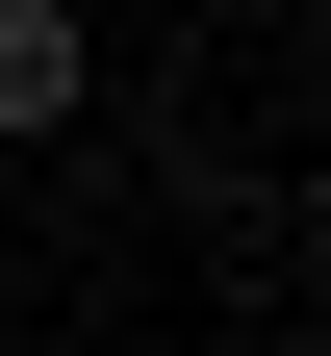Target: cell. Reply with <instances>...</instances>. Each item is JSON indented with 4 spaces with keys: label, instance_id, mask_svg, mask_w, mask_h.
<instances>
[{
    "label": "cell",
    "instance_id": "6da1fadb",
    "mask_svg": "<svg viewBox=\"0 0 331 356\" xmlns=\"http://www.w3.org/2000/svg\"><path fill=\"white\" fill-rule=\"evenodd\" d=\"M77 102H102V51H77V0H0V153H52Z\"/></svg>",
    "mask_w": 331,
    "mask_h": 356
}]
</instances>
